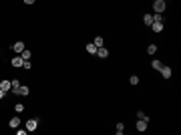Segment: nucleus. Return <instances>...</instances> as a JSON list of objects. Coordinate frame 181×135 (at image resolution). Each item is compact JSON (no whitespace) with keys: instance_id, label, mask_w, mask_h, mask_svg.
Listing matches in <instances>:
<instances>
[{"instance_id":"obj_1","label":"nucleus","mask_w":181,"mask_h":135,"mask_svg":"<svg viewBox=\"0 0 181 135\" xmlns=\"http://www.w3.org/2000/svg\"><path fill=\"white\" fill-rule=\"evenodd\" d=\"M165 8H167V2H165V0H155V2H153V10H155V14H163Z\"/></svg>"},{"instance_id":"obj_2","label":"nucleus","mask_w":181,"mask_h":135,"mask_svg":"<svg viewBox=\"0 0 181 135\" xmlns=\"http://www.w3.org/2000/svg\"><path fill=\"white\" fill-rule=\"evenodd\" d=\"M36 127H38V119H28V121H26V131H28V133L36 131Z\"/></svg>"},{"instance_id":"obj_3","label":"nucleus","mask_w":181,"mask_h":135,"mask_svg":"<svg viewBox=\"0 0 181 135\" xmlns=\"http://www.w3.org/2000/svg\"><path fill=\"white\" fill-rule=\"evenodd\" d=\"M14 95H20V97H26V95H30V89H28L26 85H20L18 89L14 91Z\"/></svg>"},{"instance_id":"obj_4","label":"nucleus","mask_w":181,"mask_h":135,"mask_svg":"<svg viewBox=\"0 0 181 135\" xmlns=\"http://www.w3.org/2000/svg\"><path fill=\"white\" fill-rule=\"evenodd\" d=\"M24 48H26V46H24V43H22V40H18V43H14V45H12V51H14L16 55H20V53H22Z\"/></svg>"},{"instance_id":"obj_5","label":"nucleus","mask_w":181,"mask_h":135,"mask_svg":"<svg viewBox=\"0 0 181 135\" xmlns=\"http://www.w3.org/2000/svg\"><path fill=\"white\" fill-rule=\"evenodd\" d=\"M171 73H173L171 67H167V65H163V67H161V75H163V79H171Z\"/></svg>"},{"instance_id":"obj_6","label":"nucleus","mask_w":181,"mask_h":135,"mask_svg":"<svg viewBox=\"0 0 181 135\" xmlns=\"http://www.w3.org/2000/svg\"><path fill=\"white\" fill-rule=\"evenodd\" d=\"M22 63H24V61H22V56H20V55H16V56L10 61V65H12L14 69H16V67H22Z\"/></svg>"},{"instance_id":"obj_7","label":"nucleus","mask_w":181,"mask_h":135,"mask_svg":"<svg viewBox=\"0 0 181 135\" xmlns=\"http://www.w3.org/2000/svg\"><path fill=\"white\" fill-rule=\"evenodd\" d=\"M147 119H137V131H145L147 129Z\"/></svg>"},{"instance_id":"obj_8","label":"nucleus","mask_w":181,"mask_h":135,"mask_svg":"<svg viewBox=\"0 0 181 135\" xmlns=\"http://www.w3.org/2000/svg\"><path fill=\"white\" fill-rule=\"evenodd\" d=\"M151 28H153V32H163V22L155 20V22L151 24Z\"/></svg>"},{"instance_id":"obj_9","label":"nucleus","mask_w":181,"mask_h":135,"mask_svg":"<svg viewBox=\"0 0 181 135\" xmlns=\"http://www.w3.org/2000/svg\"><path fill=\"white\" fill-rule=\"evenodd\" d=\"M97 56H101V58H107V56H109V51H107L105 46H99V48H97Z\"/></svg>"},{"instance_id":"obj_10","label":"nucleus","mask_w":181,"mask_h":135,"mask_svg":"<svg viewBox=\"0 0 181 135\" xmlns=\"http://www.w3.org/2000/svg\"><path fill=\"white\" fill-rule=\"evenodd\" d=\"M115 133H117V135H123V133H125V123H121V121H119V123L115 125Z\"/></svg>"},{"instance_id":"obj_11","label":"nucleus","mask_w":181,"mask_h":135,"mask_svg":"<svg viewBox=\"0 0 181 135\" xmlns=\"http://www.w3.org/2000/svg\"><path fill=\"white\" fill-rule=\"evenodd\" d=\"M0 89H2V91H6V93H8V91L12 89L10 81H0Z\"/></svg>"},{"instance_id":"obj_12","label":"nucleus","mask_w":181,"mask_h":135,"mask_svg":"<svg viewBox=\"0 0 181 135\" xmlns=\"http://www.w3.org/2000/svg\"><path fill=\"white\" fill-rule=\"evenodd\" d=\"M93 45L97 46V48H99V46H103L105 45V38H103V36H95V40H93Z\"/></svg>"},{"instance_id":"obj_13","label":"nucleus","mask_w":181,"mask_h":135,"mask_svg":"<svg viewBox=\"0 0 181 135\" xmlns=\"http://www.w3.org/2000/svg\"><path fill=\"white\" fill-rule=\"evenodd\" d=\"M143 22H145V26H151V24H153V14H145V16H143Z\"/></svg>"},{"instance_id":"obj_14","label":"nucleus","mask_w":181,"mask_h":135,"mask_svg":"<svg viewBox=\"0 0 181 135\" xmlns=\"http://www.w3.org/2000/svg\"><path fill=\"white\" fill-rule=\"evenodd\" d=\"M85 48H87V53H89V55H97V46L93 45V43H89Z\"/></svg>"},{"instance_id":"obj_15","label":"nucleus","mask_w":181,"mask_h":135,"mask_svg":"<svg viewBox=\"0 0 181 135\" xmlns=\"http://www.w3.org/2000/svg\"><path fill=\"white\" fill-rule=\"evenodd\" d=\"M8 125H10L12 129H16V127H18V125H20V119H18V117H12L10 121H8Z\"/></svg>"},{"instance_id":"obj_16","label":"nucleus","mask_w":181,"mask_h":135,"mask_svg":"<svg viewBox=\"0 0 181 135\" xmlns=\"http://www.w3.org/2000/svg\"><path fill=\"white\" fill-rule=\"evenodd\" d=\"M20 56H22V61H30V56H32V53H30L28 48H24L22 53H20Z\"/></svg>"},{"instance_id":"obj_17","label":"nucleus","mask_w":181,"mask_h":135,"mask_svg":"<svg viewBox=\"0 0 181 135\" xmlns=\"http://www.w3.org/2000/svg\"><path fill=\"white\" fill-rule=\"evenodd\" d=\"M157 48H159V46L153 43V45H149V46H147V53H149V55H155V53H157Z\"/></svg>"},{"instance_id":"obj_18","label":"nucleus","mask_w":181,"mask_h":135,"mask_svg":"<svg viewBox=\"0 0 181 135\" xmlns=\"http://www.w3.org/2000/svg\"><path fill=\"white\" fill-rule=\"evenodd\" d=\"M10 85H12V89H10V91L14 93V91H16L18 87H20V81H18V79H12V81H10Z\"/></svg>"},{"instance_id":"obj_19","label":"nucleus","mask_w":181,"mask_h":135,"mask_svg":"<svg viewBox=\"0 0 181 135\" xmlns=\"http://www.w3.org/2000/svg\"><path fill=\"white\" fill-rule=\"evenodd\" d=\"M129 85H133V87L139 85V77H137V75H131V77H129Z\"/></svg>"},{"instance_id":"obj_20","label":"nucleus","mask_w":181,"mask_h":135,"mask_svg":"<svg viewBox=\"0 0 181 135\" xmlns=\"http://www.w3.org/2000/svg\"><path fill=\"white\" fill-rule=\"evenodd\" d=\"M151 67L155 69V71H161V67H163V65H161V61H157V58H155V61L151 63Z\"/></svg>"},{"instance_id":"obj_21","label":"nucleus","mask_w":181,"mask_h":135,"mask_svg":"<svg viewBox=\"0 0 181 135\" xmlns=\"http://www.w3.org/2000/svg\"><path fill=\"white\" fill-rule=\"evenodd\" d=\"M14 111H16V113H22L24 111V105H22V103H16V105H14Z\"/></svg>"},{"instance_id":"obj_22","label":"nucleus","mask_w":181,"mask_h":135,"mask_svg":"<svg viewBox=\"0 0 181 135\" xmlns=\"http://www.w3.org/2000/svg\"><path fill=\"white\" fill-rule=\"evenodd\" d=\"M137 119H147L149 121V117L145 115V111H137Z\"/></svg>"},{"instance_id":"obj_23","label":"nucleus","mask_w":181,"mask_h":135,"mask_svg":"<svg viewBox=\"0 0 181 135\" xmlns=\"http://www.w3.org/2000/svg\"><path fill=\"white\" fill-rule=\"evenodd\" d=\"M22 67H24V69H32V63H30V61H24Z\"/></svg>"},{"instance_id":"obj_24","label":"nucleus","mask_w":181,"mask_h":135,"mask_svg":"<svg viewBox=\"0 0 181 135\" xmlns=\"http://www.w3.org/2000/svg\"><path fill=\"white\" fill-rule=\"evenodd\" d=\"M26 133H28L26 129H18V127H16V135H26Z\"/></svg>"},{"instance_id":"obj_25","label":"nucleus","mask_w":181,"mask_h":135,"mask_svg":"<svg viewBox=\"0 0 181 135\" xmlns=\"http://www.w3.org/2000/svg\"><path fill=\"white\" fill-rule=\"evenodd\" d=\"M4 97H6V91H2V89H0V99H4Z\"/></svg>"},{"instance_id":"obj_26","label":"nucleus","mask_w":181,"mask_h":135,"mask_svg":"<svg viewBox=\"0 0 181 135\" xmlns=\"http://www.w3.org/2000/svg\"><path fill=\"white\" fill-rule=\"evenodd\" d=\"M36 0H24V4H34Z\"/></svg>"},{"instance_id":"obj_27","label":"nucleus","mask_w":181,"mask_h":135,"mask_svg":"<svg viewBox=\"0 0 181 135\" xmlns=\"http://www.w3.org/2000/svg\"><path fill=\"white\" fill-rule=\"evenodd\" d=\"M153 2H155V0H153Z\"/></svg>"}]
</instances>
